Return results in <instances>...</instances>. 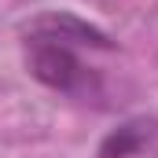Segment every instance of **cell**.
Instances as JSON below:
<instances>
[{"mask_svg": "<svg viewBox=\"0 0 158 158\" xmlns=\"http://www.w3.org/2000/svg\"><path fill=\"white\" fill-rule=\"evenodd\" d=\"M85 48H110V40L74 15H40L26 30V66L30 74L63 96H96L99 74L85 63Z\"/></svg>", "mask_w": 158, "mask_h": 158, "instance_id": "6da1fadb", "label": "cell"}]
</instances>
